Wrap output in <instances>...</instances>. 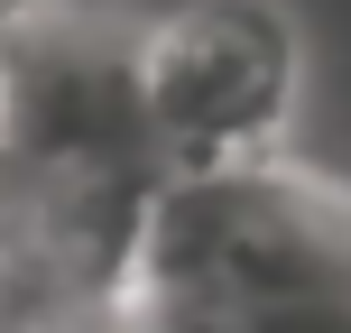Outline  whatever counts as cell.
<instances>
[{
	"label": "cell",
	"instance_id": "6da1fadb",
	"mask_svg": "<svg viewBox=\"0 0 351 333\" xmlns=\"http://www.w3.org/2000/svg\"><path fill=\"white\" fill-rule=\"evenodd\" d=\"M296 19L278 0H194L130 47L139 139L167 185L194 176H259L296 121Z\"/></svg>",
	"mask_w": 351,
	"mask_h": 333
},
{
	"label": "cell",
	"instance_id": "7a4b0ae2",
	"mask_svg": "<svg viewBox=\"0 0 351 333\" xmlns=\"http://www.w3.org/2000/svg\"><path fill=\"white\" fill-rule=\"evenodd\" d=\"M37 19H47V0H0V47H19Z\"/></svg>",
	"mask_w": 351,
	"mask_h": 333
},
{
	"label": "cell",
	"instance_id": "3957f363",
	"mask_svg": "<svg viewBox=\"0 0 351 333\" xmlns=\"http://www.w3.org/2000/svg\"><path fill=\"white\" fill-rule=\"evenodd\" d=\"M0 176H10V93H0Z\"/></svg>",
	"mask_w": 351,
	"mask_h": 333
}]
</instances>
